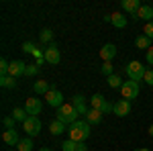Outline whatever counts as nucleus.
Returning <instances> with one entry per match:
<instances>
[{"label":"nucleus","mask_w":153,"mask_h":151,"mask_svg":"<svg viewBox=\"0 0 153 151\" xmlns=\"http://www.w3.org/2000/svg\"><path fill=\"white\" fill-rule=\"evenodd\" d=\"M135 19H143L145 23H151V21H153V8H151V6H147V4H143L141 8L137 10Z\"/></svg>","instance_id":"2eb2a0df"},{"label":"nucleus","mask_w":153,"mask_h":151,"mask_svg":"<svg viewBox=\"0 0 153 151\" xmlns=\"http://www.w3.org/2000/svg\"><path fill=\"white\" fill-rule=\"evenodd\" d=\"M104 21L112 23L114 27H117V29H123V27H127V16H125L123 12H112V14L104 16Z\"/></svg>","instance_id":"9b49d317"},{"label":"nucleus","mask_w":153,"mask_h":151,"mask_svg":"<svg viewBox=\"0 0 153 151\" xmlns=\"http://www.w3.org/2000/svg\"><path fill=\"white\" fill-rule=\"evenodd\" d=\"M145 35H147V37H149V39L153 41V21L145 25Z\"/></svg>","instance_id":"7c9ffc66"},{"label":"nucleus","mask_w":153,"mask_h":151,"mask_svg":"<svg viewBox=\"0 0 153 151\" xmlns=\"http://www.w3.org/2000/svg\"><path fill=\"white\" fill-rule=\"evenodd\" d=\"M90 123L88 121H76L74 125L68 127V133H70L71 141H78V143H84V141L90 137Z\"/></svg>","instance_id":"f257e3e1"},{"label":"nucleus","mask_w":153,"mask_h":151,"mask_svg":"<svg viewBox=\"0 0 153 151\" xmlns=\"http://www.w3.org/2000/svg\"><path fill=\"white\" fill-rule=\"evenodd\" d=\"M25 110H27V115H29V116L41 115V110H43V102H41L39 98H27V102H25Z\"/></svg>","instance_id":"1a4fd4ad"},{"label":"nucleus","mask_w":153,"mask_h":151,"mask_svg":"<svg viewBox=\"0 0 153 151\" xmlns=\"http://www.w3.org/2000/svg\"><path fill=\"white\" fill-rule=\"evenodd\" d=\"M39 39H41V43H51V41H53V33H51L49 29H43L41 35H39Z\"/></svg>","instance_id":"a878e982"},{"label":"nucleus","mask_w":153,"mask_h":151,"mask_svg":"<svg viewBox=\"0 0 153 151\" xmlns=\"http://www.w3.org/2000/svg\"><path fill=\"white\" fill-rule=\"evenodd\" d=\"M16 78H12V76H4V78H0V84H2V88H14L16 86Z\"/></svg>","instance_id":"393cba45"},{"label":"nucleus","mask_w":153,"mask_h":151,"mask_svg":"<svg viewBox=\"0 0 153 151\" xmlns=\"http://www.w3.org/2000/svg\"><path fill=\"white\" fill-rule=\"evenodd\" d=\"M43 59L47 61V63H51V65H57L59 61H61V53H59V49H57V45H51L43 51Z\"/></svg>","instance_id":"6e6552de"},{"label":"nucleus","mask_w":153,"mask_h":151,"mask_svg":"<svg viewBox=\"0 0 153 151\" xmlns=\"http://www.w3.org/2000/svg\"><path fill=\"white\" fill-rule=\"evenodd\" d=\"M100 71L104 74L106 78H108V76H112V63H110V61H104V63H102V68H100Z\"/></svg>","instance_id":"cd10ccee"},{"label":"nucleus","mask_w":153,"mask_h":151,"mask_svg":"<svg viewBox=\"0 0 153 151\" xmlns=\"http://www.w3.org/2000/svg\"><path fill=\"white\" fill-rule=\"evenodd\" d=\"M14 123H16V121H14L12 116H4V118H2V125H4V131H8V129H14Z\"/></svg>","instance_id":"bb28decb"},{"label":"nucleus","mask_w":153,"mask_h":151,"mask_svg":"<svg viewBox=\"0 0 153 151\" xmlns=\"http://www.w3.org/2000/svg\"><path fill=\"white\" fill-rule=\"evenodd\" d=\"M147 63L153 65V47H151V49H147Z\"/></svg>","instance_id":"f704fd0d"},{"label":"nucleus","mask_w":153,"mask_h":151,"mask_svg":"<svg viewBox=\"0 0 153 151\" xmlns=\"http://www.w3.org/2000/svg\"><path fill=\"white\" fill-rule=\"evenodd\" d=\"M117 116H127L131 112V102L129 100H118V102H114V110H112Z\"/></svg>","instance_id":"f8f14e48"},{"label":"nucleus","mask_w":153,"mask_h":151,"mask_svg":"<svg viewBox=\"0 0 153 151\" xmlns=\"http://www.w3.org/2000/svg\"><path fill=\"white\" fill-rule=\"evenodd\" d=\"M27 74V63L16 59V61H10V68H8V76L12 78H19V76H25Z\"/></svg>","instance_id":"9d476101"},{"label":"nucleus","mask_w":153,"mask_h":151,"mask_svg":"<svg viewBox=\"0 0 153 151\" xmlns=\"http://www.w3.org/2000/svg\"><path fill=\"white\" fill-rule=\"evenodd\" d=\"M71 104L78 106V104H86V96H82V94H76L74 98H71Z\"/></svg>","instance_id":"c85d7f7f"},{"label":"nucleus","mask_w":153,"mask_h":151,"mask_svg":"<svg viewBox=\"0 0 153 151\" xmlns=\"http://www.w3.org/2000/svg\"><path fill=\"white\" fill-rule=\"evenodd\" d=\"M106 82H108V86H110V88H123V84H125V82L120 80V76H117V74L108 76V78H106Z\"/></svg>","instance_id":"5701e85b"},{"label":"nucleus","mask_w":153,"mask_h":151,"mask_svg":"<svg viewBox=\"0 0 153 151\" xmlns=\"http://www.w3.org/2000/svg\"><path fill=\"white\" fill-rule=\"evenodd\" d=\"M135 45H137V49H151V39L147 35H139L135 39Z\"/></svg>","instance_id":"aec40b11"},{"label":"nucleus","mask_w":153,"mask_h":151,"mask_svg":"<svg viewBox=\"0 0 153 151\" xmlns=\"http://www.w3.org/2000/svg\"><path fill=\"white\" fill-rule=\"evenodd\" d=\"M143 80L147 82L149 86H153V70H147V71H145V78H143Z\"/></svg>","instance_id":"2f4dec72"},{"label":"nucleus","mask_w":153,"mask_h":151,"mask_svg":"<svg viewBox=\"0 0 153 151\" xmlns=\"http://www.w3.org/2000/svg\"><path fill=\"white\" fill-rule=\"evenodd\" d=\"M16 147H19V151H31V149H33V139H31V137L21 139V143H19Z\"/></svg>","instance_id":"b1692460"},{"label":"nucleus","mask_w":153,"mask_h":151,"mask_svg":"<svg viewBox=\"0 0 153 151\" xmlns=\"http://www.w3.org/2000/svg\"><path fill=\"white\" fill-rule=\"evenodd\" d=\"M65 127H68V125H63L61 121H57V118H55V121L49 125V131H51V135H61V133L65 131Z\"/></svg>","instance_id":"412c9836"},{"label":"nucleus","mask_w":153,"mask_h":151,"mask_svg":"<svg viewBox=\"0 0 153 151\" xmlns=\"http://www.w3.org/2000/svg\"><path fill=\"white\" fill-rule=\"evenodd\" d=\"M45 102H47L49 106H53V108L63 106V94H61V90H57V88L53 86V88L45 94Z\"/></svg>","instance_id":"0eeeda50"},{"label":"nucleus","mask_w":153,"mask_h":151,"mask_svg":"<svg viewBox=\"0 0 153 151\" xmlns=\"http://www.w3.org/2000/svg\"><path fill=\"white\" fill-rule=\"evenodd\" d=\"M125 70H127V78L133 80V82H141L143 78H145V71H147L145 68H143L141 61H131Z\"/></svg>","instance_id":"20e7f679"},{"label":"nucleus","mask_w":153,"mask_h":151,"mask_svg":"<svg viewBox=\"0 0 153 151\" xmlns=\"http://www.w3.org/2000/svg\"><path fill=\"white\" fill-rule=\"evenodd\" d=\"M39 151H51V149H47V147H43V149H39Z\"/></svg>","instance_id":"e433bc0d"},{"label":"nucleus","mask_w":153,"mask_h":151,"mask_svg":"<svg viewBox=\"0 0 153 151\" xmlns=\"http://www.w3.org/2000/svg\"><path fill=\"white\" fill-rule=\"evenodd\" d=\"M114 55H117V47L112 45V43H106V45L100 49V57L104 59V61H112Z\"/></svg>","instance_id":"dca6fc26"},{"label":"nucleus","mask_w":153,"mask_h":151,"mask_svg":"<svg viewBox=\"0 0 153 151\" xmlns=\"http://www.w3.org/2000/svg\"><path fill=\"white\" fill-rule=\"evenodd\" d=\"M37 71H39V65L31 63V65H27V74H25V76H35Z\"/></svg>","instance_id":"c756f323"},{"label":"nucleus","mask_w":153,"mask_h":151,"mask_svg":"<svg viewBox=\"0 0 153 151\" xmlns=\"http://www.w3.org/2000/svg\"><path fill=\"white\" fill-rule=\"evenodd\" d=\"M90 108H96V110H100L102 115H108L110 110H114V104H110L102 94H94V96L90 98Z\"/></svg>","instance_id":"7ed1b4c3"},{"label":"nucleus","mask_w":153,"mask_h":151,"mask_svg":"<svg viewBox=\"0 0 153 151\" xmlns=\"http://www.w3.org/2000/svg\"><path fill=\"white\" fill-rule=\"evenodd\" d=\"M57 121H61L63 125H74L76 121H80L78 118V110H76V106L74 104H63L57 108Z\"/></svg>","instance_id":"f03ea898"},{"label":"nucleus","mask_w":153,"mask_h":151,"mask_svg":"<svg viewBox=\"0 0 153 151\" xmlns=\"http://www.w3.org/2000/svg\"><path fill=\"white\" fill-rule=\"evenodd\" d=\"M120 94H123V98L125 100H133V98H137L139 96V82H125L123 84V88H120Z\"/></svg>","instance_id":"39448f33"},{"label":"nucleus","mask_w":153,"mask_h":151,"mask_svg":"<svg viewBox=\"0 0 153 151\" xmlns=\"http://www.w3.org/2000/svg\"><path fill=\"white\" fill-rule=\"evenodd\" d=\"M102 112H100V110H96V108H90V110H88V115H86V118H84V121H88V123H90V125H98V123H100V121H102Z\"/></svg>","instance_id":"a211bd4d"},{"label":"nucleus","mask_w":153,"mask_h":151,"mask_svg":"<svg viewBox=\"0 0 153 151\" xmlns=\"http://www.w3.org/2000/svg\"><path fill=\"white\" fill-rule=\"evenodd\" d=\"M12 118H14V121H21V123H25V121L29 118V115H27V110H25V108L16 106V108L12 110Z\"/></svg>","instance_id":"4be33fe9"},{"label":"nucleus","mask_w":153,"mask_h":151,"mask_svg":"<svg viewBox=\"0 0 153 151\" xmlns=\"http://www.w3.org/2000/svg\"><path fill=\"white\" fill-rule=\"evenodd\" d=\"M76 110H78V115H84V116H86V115H88V110H90V108H88L86 104H78V106H76Z\"/></svg>","instance_id":"473e14b6"},{"label":"nucleus","mask_w":153,"mask_h":151,"mask_svg":"<svg viewBox=\"0 0 153 151\" xmlns=\"http://www.w3.org/2000/svg\"><path fill=\"white\" fill-rule=\"evenodd\" d=\"M23 51H25V53H35V45H33V43H25Z\"/></svg>","instance_id":"72a5a7b5"},{"label":"nucleus","mask_w":153,"mask_h":151,"mask_svg":"<svg viewBox=\"0 0 153 151\" xmlns=\"http://www.w3.org/2000/svg\"><path fill=\"white\" fill-rule=\"evenodd\" d=\"M2 141H4L6 145H19V143H21V137H19V133H16L14 129H8V131L2 133Z\"/></svg>","instance_id":"4468645a"},{"label":"nucleus","mask_w":153,"mask_h":151,"mask_svg":"<svg viewBox=\"0 0 153 151\" xmlns=\"http://www.w3.org/2000/svg\"><path fill=\"white\" fill-rule=\"evenodd\" d=\"M149 135H151V137H153V125H151V127H149Z\"/></svg>","instance_id":"c9c22d12"},{"label":"nucleus","mask_w":153,"mask_h":151,"mask_svg":"<svg viewBox=\"0 0 153 151\" xmlns=\"http://www.w3.org/2000/svg\"><path fill=\"white\" fill-rule=\"evenodd\" d=\"M23 129L27 131V137L39 135V133H41V121H39V116H29L23 123Z\"/></svg>","instance_id":"423d86ee"},{"label":"nucleus","mask_w":153,"mask_h":151,"mask_svg":"<svg viewBox=\"0 0 153 151\" xmlns=\"http://www.w3.org/2000/svg\"><path fill=\"white\" fill-rule=\"evenodd\" d=\"M120 6H123V10L131 12V14L135 16V14H137V10L141 8L143 4H141V2H139V0H123V4H120Z\"/></svg>","instance_id":"f3484780"},{"label":"nucleus","mask_w":153,"mask_h":151,"mask_svg":"<svg viewBox=\"0 0 153 151\" xmlns=\"http://www.w3.org/2000/svg\"><path fill=\"white\" fill-rule=\"evenodd\" d=\"M61 149L63 151H88V147H86V143H78V141H63L61 143Z\"/></svg>","instance_id":"ddd939ff"},{"label":"nucleus","mask_w":153,"mask_h":151,"mask_svg":"<svg viewBox=\"0 0 153 151\" xmlns=\"http://www.w3.org/2000/svg\"><path fill=\"white\" fill-rule=\"evenodd\" d=\"M51 88H53V84L47 82V80H39V82H35V86H33V90H35L37 94H47Z\"/></svg>","instance_id":"6ab92c4d"},{"label":"nucleus","mask_w":153,"mask_h":151,"mask_svg":"<svg viewBox=\"0 0 153 151\" xmlns=\"http://www.w3.org/2000/svg\"><path fill=\"white\" fill-rule=\"evenodd\" d=\"M137 151H149V149H145V147H143V149H137Z\"/></svg>","instance_id":"4c0bfd02"}]
</instances>
